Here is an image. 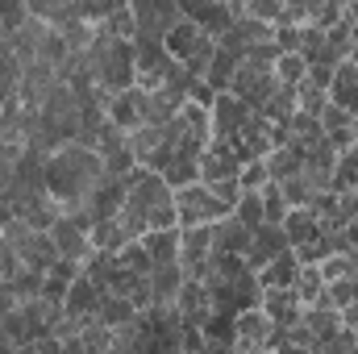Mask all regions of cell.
Listing matches in <instances>:
<instances>
[{
    "instance_id": "cell-1",
    "label": "cell",
    "mask_w": 358,
    "mask_h": 354,
    "mask_svg": "<svg viewBox=\"0 0 358 354\" xmlns=\"http://www.w3.org/2000/svg\"><path fill=\"white\" fill-rule=\"evenodd\" d=\"M104 176H108L104 159L96 150H88V146H80V142L46 155V192H50V200L63 213H80Z\"/></svg>"
},
{
    "instance_id": "cell-2",
    "label": "cell",
    "mask_w": 358,
    "mask_h": 354,
    "mask_svg": "<svg viewBox=\"0 0 358 354\" xmlns=\"http://www.w3.org/2000/svg\"><path fill=\"white\" fill-rule=\"evenodd\" d=\"M125 183H129V196H125V208H121L117 221L125 225V234H129L134 242L146 238V234H159V229H179L176 192L167 187V179L159 176V171L138 167Z\"/></svg>"
},
{
    "instance_id": "cell-3",
    "label": "cell",
    "mask_w": 358,
    "mask_h": 354,
    "mask_svg": "<svg viewBox=\"0 0 358 354\" xmlns=\"http://www.w3.org/2000/svg\"><path fill=\"white\" fill-rule=\"evenodd\" d=\"M88 59H92V71H96L100 92L117 96V92L138 88V59H134V42L113 38L104 21L96 25V38H92V46H88Z\"/></svg>"
},
{
    "instance_id": "cell-4",
    "label": "cell",
    "mask_w": 358,
    "mask_h": 354,
    "mask_svg": "<svg viewBox=\"0 0 358 354\" xmlns=\"http://www.w3.org/2000/svg\"><path fill=\"white\" fill-rule=\"evenodd\" d=\"M183 317L176 304H150L134 321V354H183Z\"/></svg>"
},
{
    "instance_id": "cell-5",
    "label": "cell",
    "mask_w": 358,
    "mask_h": 354,
    "mask_svg": "<svg viewBox=\"0 0 358 354\" xmlns=\"http://www.w3.org/2000/svg\"><path fill=\"white\" fill-rule=\"evenodd\" d=\"M225 217H234V208H229V204H221L204 183H192V187H179V192H176V221H179V229L217 225V221H225Z\"/></svg>"
},
{
    "instance_id": "cell-6",
    "label": "cell",
    "mask_w": 358,
    "mask_h": 354,
    "mask_svg": "<svg viewBox=\"0 0 358 354\" xmlns=\"http://www.w3.org/2000/svg\"><path fill=\"white\" fill-rule=\"evenodd\" d=\"M8 242H13V250H17V259L21 267H29V271H38V275H46L50 267L59 263V250H55V242H50V234H38V229H29L21 217H13L4 229H0Z\"/></svg>"
},
{
    "instance_id": "cell-7",
    "label": "cell",
    "mask_w": 358,
    "mask_h": 354,
    "mask_svg": "<svg viewBox=\"0 0 358 354\" xmlns=\"http://www.w3.org/2000/svg\"><path fill=\"white\" fill-rule=\"evenodd\" d=\"M50 242H55V250H59V259H71V263H88L92 255V217L88 208H80V213H63L59 217V225L50 229Z\"/></svg>"
},
{
    "instance_id": "cell-8",
    "label": "cell",
    "mask_w": 358,
    "mask_h": 354,
    "mask_svg": "<svg viewBox=\"0 0 358 354\" xmlns=\"http://www.w3.org/2000/svg\"><path fill=\"white\" fill-rule=\"evenodd\" d=\"M129 8H134V25H138L134 38H150V42H163L183 17L176 0H134Z\"/></svg>"
},
{
    "instance_id": "cell-9",
    "label": "cell",
    "mask_w": 358,
    "mask_h": 354,
    "mask_svg": "<svg viewBox=\"0 0 358 354\" xmlns=\"http://www.w3.org/2000/svg\"><path fill=\"white\" fill-rule=\"evenodd\" d=\"M279 88L275 80V67H255V63H242L234 84H229V96H238L250 113H263V104L271 100V92Z\"/></svg>"
},
{
    "instance_id": "cell-10",
    "label": "cell",
    "mask_w": 358,
    "mask_h": 354,
    "mask_svg": "<svg viewBox=\"0 0 358 354\" xmlns=\"http://www.w3.org/2000/svg\"><path fill=\"white\" fill-rule=\"evenodd\" d=\"M179 8L204 38H225L246 17V4H179Z\"/></svg>"
},
{
    "instance_id": "cell-11",
    "label": "cell",
    "mask_w": 358,
    "mask_h": 354,
    "mask_svg": "<svg viewBox=\"0 0 358 354\" xmlns=\"http://www.w3.org/2000/svg\"><path fill=\"white\" fill-rule=\"evenodd\" d=\"M250 117H255V113H250L238 96L221 92V96L213 100V142H225V146H229V142L250 125Z\"/></svg>"
},
{
    "instance_id": "cell-12",
    "label": "cell",
    "mask_w": 358,
    "mask_h": 354,
    "mask_svg": "<svg viewBox=\"0 0 358 354\" xmlns=\"http://www.w3.org/2000/svg\"><path fill=\"white\" fill-rule=\"evenodd\" d=\"M125 196H129V183L125 179H117V176H104L100 179V187L88 196V217H92V225H100V221H117L121 217V208H125Z\"/></svg>"
},
{
    "instance_id": "cell-13",
    "label": "cell",
    "mask_w": 358,
    "mask_h": 354,
    "mask_svg": "<svg viewBox=\"0 0 358 354\" xmlns=\"http://www.w3.org/2000/svg\"><path fill=\"white\" fill-rule=\"evenodd\" d=\"M238 176H242L238 155L225 142H208L204 155H200V183L213 187V183H229V179H238Z\"/></svg>"
},
{
    "instance_id": "cell-14",
    "label": "cell",
    "mask_w": 358,
    "mask_h": 354,
    "mask_svg": "<svg viewBox=\"0 0 358 354\" xmlns=\"http://www.w3.org/2000/svg\"><path fill=\"white\" fill-rule=\"evenodd\" d=\"M267 129H271V121L255 113V117H250V125H246V129H242V134H238V138L229 142V150L238 155V163H242V167H246V163H263V159L271 155V138H267Z\"/></svg>"
},
{
    "instance_id": "cell-15",
    "label": "cell",
    "mask_w": 358,
    "mask_h": 354,
    "mask_svg": "<svg viewBox=\"0 0 358 354\" xmlns=\"http://www.w3.org/2000/svg\"><path fill=\"white\" fill-rule=\"evenodd\" d=\"M104 117L125 134L142 129V92L129 88V92H117V96H104Z\"/></svg>"
},
{
    "instance_id": "cell-16",
    "label": "cell",
    "mask_w": 358,
    "mask_h": 354,
    "mask_svg": "<svg viewBox=\"0 0 358 354\" xmlns=\"http://www.w3.org/2000/svg\"><path fill=\"white\" fill-rule=\"evenodd\" d=\"M292 246H287V238H283V229L279 225H263V229H255V242H250V250H246V267L250 271H263L267 263H275L279 255H287Z\"/></svg>"
},
{
    "instance_id": "cell-17",
    "label": "cell",
    "mask_w": 358,
    "mask_h": 354,
    "mask_svg": "<svg viewBox=\"0 0 358 354\" xmlns=\"http://www.w3.org/2000/svg\"><path fill=\"white\" fill-rule=\"evenodd\" d=\"M263 313H267V321L275 330H292V325H300L304 304H300V296L292 288L287 292H263Z\"/></svg>"
},
{
    "instance_id": "cell-18",
    "label": "cell",
    "mask_w": 358,
    "mask_h": 354,
    "mask_svg": "<svg viewBox=\"0 0 358 354\" xmlns=\"http://www.w3.org/2000/svg\"><path fill=\"white\" fill-rule=\"evenodd\" d=\"M250 242H255V234L242 221H234V217H225V221L213 225V255H238V259H246Z\"/></svg>"
},
{
    "instance_id": "cell-19",
    "label": "cell",
    "mask_w": 358,
    "mask_h": 354,
    "mask_svg": "<svg viewBox=\"0 0 358 354\" xmlns=\"http://www.w3.org/2000/svg\"><path fill=\"white\" fill-rule=\"evenodd\" d=\"M271 325L267 313L263 309H255V313H242L238 317V354H255V351H267V338H271Z\"/></svg>"
},
{
    "instance_id": "cell-20",
    "label": "cell",
    "mask_w": 358,
    "mask_h": 354,
    "mask_svg": "<svg viewBox=\"0 0 358 354\" xmlns=\"http://www.w3.org/2000/svg\"><path fill=\"white\" fill-rule=\"evenodd\" d=\"M179 13H183V8H179ZM204 42H208V38H204V34H200V29L187 21V17H179V25L171 29V34H167V38H163L167 55H171L176 63H187V59H192V55H196ZM213 42H217V38H213Z\"/></svg>"
},
{
    "instance_id": "cell-21",
    "label": "cell",
    "mask_w": 358,
    "mask_h": 354,
    "mask_svg": "<svg viewBox=\"0 0 358 354\" xmlns=\"http://www.w3.org/2000/svg\"><path fill=\"white\" fill-rule=\"evenodd\" d=\"M96 309H100V292L92 288L88 275H80V279L71 283L67 300H63V313H67L71 321H84V325H88L92 317H96Z\"/></svg>"
},
{
    "instance_id": "cell-22",
    "label": "cell",
    "mask_w": 358,
    "mask_h": 354,
    "mask_svg": "<svg viewBox=\"0 0 358 354\" xmlns=\"http://www.w3.org/2000/svg\"><path fill=\"white\" fill-rule=\"evenodd\" d=\"M329 104L346 108L350 117H358V67L346 59L338 71H334V84H329Z\"/></svg>"
},
{
    "instance_id": "cell-23",
    "label": "cell",
    "mask_w": 358,
    "mask_h": 354,
    "mask_svg": "<svg viewBox=\"0 0 358 354\" xmlns=\"http://www.w3.org/2000/svg\"><path fill=\"white\" fill-rule=\"evenodd\" d=\"M255 275H259V288H263V292H287V288H296L300 263H296V255L287 250V255H279L275 263H267L263 271H255Z\"/></svg>"
},
{
    "instance_id": "cell-24",
    "label": "cell",
    "mask_w": 358,
    "mask_h": 354,
    "mask_svg": "<svg viewBox=\"0 0 358 354\" xmlns=\"http://www.w3.org/2000/svg\"><path fill=\"white\" fill-rule=\"evenodd\" d=\"M176 309H179V317H183V325H204V317H208V292H204V283L183 279V288H179V296H176Z\"/></svg>"
},
{
    "instance_id": "cell-25",
    "label": "cell",
    "mask_w": 358,
    "mask_h": 354,
    "mask_svg": "<svg viewBox=\"0 0 358 354\" xmlns=\"http://www.w3.org/2000/svg\"><path fill=\"white\" fill-rule=\"evenodd\" d=\"M96 321H100V325H108V330H125V325H134V321H138V309H134V300L104 292V296H100V309H96Z\"/></svg>"
},
{
    "instance_id": "cell-26",
    "label": "cell",
    "mask_w": 358,
    "mask_h": 354,
    "mask_svg": "<svg viewBox=\"0 0 358 354\" xmlns=\"http://www.w3.org/2000/svg\"><path fill=\"white\" fill-rule=\"evenodd\" d=\"M142 250L150 255V267H171L179 263V229H159V234H146L138 238Z\"/></svg>"
},
{
    "instance_id": "cell-27",
    "label": "cell",
    "mask_w": 358,
    "mask_h": 354,
    "mask_svg": "<svg viewBox=\"0 0 358 354\" xmlns=\"http://www.w3.org/2000/svg\"><path fill=\"white\" fill-rule=\"evenodd\" d=\"M279 229H283L287 246L296 250V246H304L308 238H317V234H321V221H317V217H313L308 208H292V213L283 217V225H279Z\"/></svg>"
},
{
    "instance_id": "cell-28",
    "label": "cell",
    "mask_w": 358,
    "mask_h": 354,
    "mask_svg": "<svg viewBox=\"0 0 358 354\" xmlns=\"http://www.w3.org/2000/svg\"><path fill=\"white\" fill-rule=\"evenodd\" d=\"M183 267L171 263V267H155L150 271V292H155V304H176L179 288H183Z\"/></svg>"
},
{
    "instance_id": "cell-29",
    "label": "cell",
    "mask_w": 358,
    "mask_h": 354,
    "mask_svg": "<svg viewBox=\"0 0 358 354\" xmlns=\"http://www.w3.org/2000/svg\"><path fill=\"white\" fill-rule=\"evenodd\" d=\"M263 167H267L271 183H287L292 176L304 171V155H300L296 146H287V150H271L267 159H263Z\"/></svg>"
},
{
    "instance_id": "cell-30",
    "label": "cell",
    "mask_w": 358,
    "mask_h": 354,
    "mask_svg": "<svg viewBox=\"0 0 358 354\" xmlns=\"http://www.w3.org/2000/svg\"><path fill=\"white\" fill-rule=\"evenodd\" d=\"M300 325H304V330L313 334V342L321 346V342H329V338L342 330V313H334V309H304Z\"/></svg>"
},
{
    "instance_id": "cell-31",
    "label": "cell",
    "mask_w": 358,
    "mask_h": 354,
    "mask_svg": "<svg viewBox=\"0 0 358 354\" xmlns=\"http://www.w3.org/2000/svg\"><path fill=\"white\" fill-rule=\"evenodd\" d=\"M200 334H204L208 346H238V317H229V313H208L204 325H200Z\"/></svg>"
},
{
    "instance_id": "cell-32",
    "label": "cell",
    "mask_w": 358,
    "mask_h": 354,
    "mask_svg": "<svg viewBox=\"0 0 358 354\" xmlns=\"http://www.w3.org/2000/svg\"><path fill=\"white\" fill-rule=\"evenodd\" d=\"M129 242H134V238L125 234V225H121V221H100V225H92V250L121 255Z\"/></svg>"
},
{
    "instance_id": "cell-33",
    "label": "cell",
    "mask_w": 358,
    "mask_h": 354,
    "mask_svg": "<svg viewBox=\"0 0 358 354\" xmlns=\"http://www.w3.org/2000/svg\"><path fill=\"white\" fill-rule=\"evenodd\" d=\"M117 271H121V259L117 255H104V250H96L88 263H84V275L92 279V288L104 296L108 288H113V279H117Z\"/></svg>"
},
{
    "instance_id": "cell-34",
    "label": "cell",
    "mask_w": 358,
    "mask_h": 354,
    "mask_svg": "<svg viewBox=\"0 0 358 354\" xmlns=\"http://www.w3.org/2000/svg\"><path fill=\"white\" fill-rule=\"evenodd\" d=\"M259 117H267L271 125H287V121L296 117V88H283V84H279V88L271 92V100L263 104Z\"/></svg>"
},
{
    "instance_id": "cell-35",
    "label": "cell",
    "mask_w": 358,
    "mask_h": 354,
    "mask_svg": "<svg viewBox=\"0 0 358 354\" xmlns=\"http://www.w3.org/2000/svg\"><path fill=\"white\" fill-rule=\"evenodd\" d=\"M159 146H163V129H155V125H142V129L129 134V150H134L138 167H146V163L159 155Z\"/></svg>"
},
{
    "instance_id": "cell-36",
    "label": "cell",
    "mask_w": 358,
    "mask_h": 354,
    "mask_svg": "<svg viewBox=\"0 0 358 354\" xmlns=\"http://www.w3.org/2000/svg\"><path fill=\"white\" fill-rule=\"evenodd\" d=\"M355 187H358V146H350L346 155H338V167H334V183H329V192L346 196V192H355Z\"/></svg>"
},
{
    "instance_id": "cell-37",
    "label": "cell",
    "mask_w": 358,
    "mask_h": 354,
    "mask_svg": "<svg viewBox=\"0 0 358 354\" xmlns=\"http://www.w3.org/2000/svg\"><path fill=\"white\" fill-rule=\"evenodd\" d=\"M296 296H300V304L304 309H313L321 296H325V279H321V271L317 267H300V275H296V288H292Z\"/></svg>"
},
{
    "instance_id": "cell-38",
    "label": "cell",
    "mask_w": 358,
    "mask_h": 354,
    "mask_svg": "<svg viewBox=\"0 0 358 354\" xmlns=\"http://www.w3.org/2000/svg\"><path fill=\"white\" fill-rule=\"evenodd\" d=\"M292 255H296L300 267H321L329 255H334V238H329V234H317V238H308L304 246H296Z\"/></svg>"
},
{
    "instance_id": "cell-39",
    "label": "cell",
    "mask_w": 358,
    "mask_h": 354,
    "mask_svg": "<svg viewBox=\"0 0 358 354\" xmlns=\"http://www.w3.org/2000/svg\"><path fill=\"white\" fill-rule=\"evenodd\" d=\"M234 221H242L250 234L263 229V225H267V217H263V196H259V192H242V200H238V208H234Z\"/></svg>"
},
{
    "instance_id": "cell-40",
    "label": "cell",
    "mask_w": 358,
    "mask_h": 354,
    "mask_svg": "<svg viewBox=\"0 0 358 354\" xmlns=\"http://www.w3.org/2000/svg\"><path fill=\"white\" fill-rule=\"evenodd\" d=\"M25 21H29V4H21V0H0V42H8Z\"/></svg>"
},
{
    "instance_id": "cell-41",
    "label": "cell",
    "mask_w": 358,
    "mask_h": 354,
    "mask_svg": "<svg viewBox=\"0 0 358 354\" xmlns=\"http://www.w3.org/2000/svg\"><path fill=\"white\" fill-rule=\"evenodd\" d=\"M304 76H308V63H304L300 55H279V63H275V80H279L283 88H300Z\"/></svg>"
},
{
    "instance_id": "cell-42",
    "label": "cell",
    "mask_w": 358,
    "mask_h": 354,
    "mask_svg": "<svg viewBox=\"0 0 358 354\" xmlns=\"http://www.w3.org/2000/svg\"><path fill=\"white\" fill-rule=\"evenodd\" d=\"M279 192H283V200H287V208H308V200L317 196V187L304 179V171L300 176H292L287 183H279Z\"/></svg>"
},
{
    "instance_id": "cell-43",
    "label": "cell",
    "mask_w": 358,
    "mask_h": 354,
    "mask_svg": "<svg viewBox=\"0 0 358 354\" xmlns=\"http://www.w3.org/2000/svg\"><path fill=\"white\" fill-rule=\"evenodd\" d=\"M259 196H263V217H267V225H283V217H287L292 208H287V200H283L279 183H267Z\"/></svg>"
},
{
    "instance_id": "cell-44",
    "label": "cell",
    "mask_w": 358,
    "mask_h": 354,
    "mask_svg": "<svg viewBox=\"0 0 358 354\" xmlns=\"http://www.w3.org/2000/svg\"><path fill=\"white\" fill-rule=\"evenodd\" d=\"M104 25H108L113 38H125V42H134V34H138V25H134V8H129V4H117V8L104 17Z\"/></svg>"
},
{
    "instance_id": "cell-45",
    "label": "cell",
    "mask_w": 358,
    "mask_h": 354,
    "mask_svg": "<svg viewBox=\"0 0 358 354\" xmlns=\"http://www.w3.org/2000/svg\"><path fill=\"white\" fill-rule=\"evenodd\" d=\"M8 283H13V292L21 296V304H25V300H38V296H42V275H38V271H29V267H21V271H17V275L8 279Z\"/></svg>"
},
{
    "instance_id": "cell-46",
    "label": "cell",
    "mask_w": 358,
    "mask_h": 354,
    "mask_svg": "<svg viewBox=\"0 0 358 354\" xmlns=\"http://www.w3.org/2000/svg\"><path fill=\"white\" fill-rule=\"evenodd\" d=\"M117 259H121V267H125V271H134V275H150V271H155V267H150V255L142 250V242H129Z\"/></svg>"
},
{
    "instance_id": "cell-47",
    "label": "cell",
    "mask_w": 358,
    "mask_h": 354,
    "mask_svg": "<svg viewBox=\"0 0 358 354\" xmlns=\"http://www.w3.org/2000/svg\"><path fill=\"white\" fill-rule=\"evenodd\" d=\"M321 129H325V138H329V134H342V129H355V117H350L346 108L329 104V108L321 113Z\"/></svg>"
},
{
    "instance_id": "cell-48",
    "label": "cell",
    "mask_w": 358,
    "mask_h": 354,
    "mask_svg": "<svg viewBox=\"0 0 358 354\" xmlns=\"http://www.w3.org/2000/svg\"><path fill=\"white\" fill-rule=\"evenodd\" d=\"M317 271H321V279H325V283H338V279H355V275H350V259H346V255H329V259L317 267Z\"/></svg>"
},
{
    "instance_id": "cell-49",
    "label": "cell",
    "mask_w": 358,
    "mask_h": 354,
    "mask_svg": "<svg viewBox=\"0 0 358 354\" xmlns=\"http://www.w3.org/2000/svg\"><path fill=\"white\" fill-rule=\"evenodd\" d=\"M238 183H242V192H263V187L271 183V176H267L263 163H246L242 176H238Z\"/></svg>"
},
{
    "instance_id": "cell-50",
    "label": "cell",
    "mask_w": 358,
    "mask_h": 354,
    "mask_svg": "<svg viewBox=\"0 0 358 354\" xmlns=\"http://www.w3.org/2000/svg\"><path fill=\"white\" fill-rule=\"evenodd\" d=\"M308 213H313L317 221H329V217L338 213V192H317V196L308 200Z\"/></svg>"
},
{
    "instance_id": "cell-51",
    "label": "cell",
    "mask_w": 358,
    "mask_h": 354,
    "mask_svg": "<svg viewBox=\"0 0 358 354\" xmlns=\"http://www.w3.org/2000/svg\"><path fill=\"white\" fill-rule=\"evenodd\" d=\"M21 271V259H17V250H13V242L0 234V279H13Z\"/></svg>"
},
{
    "instance_id": "cell-52",
    "label": "cell",
    "mask_w": 358,
    "mask_h": 354,
    "mask_svg": "<svg viewBox=\"0 0 358 354\" xmlns=\"http://www.w3.org/2000/svg\"><path fill=\"white\" fill-rule=\"evenodd\" d=\"M300 29H304V25H300ZM300 29H296V25L275 29V46H279V55H300Z\"/></svg>"
},
{
    "instance_id": "cell-53",
    "label": "cell",
    "mask_w": 358,
    "mask_h": 354,
    "mask_svg": "<svg viewBox=\"0 0 358 354\" xmlns=\"http://www.w3.org/2000/svg\"><path fill=\"white\" fill-rule=\"evenodd\" d=\"M179 346H183V354H200L204 346H208V342H204L200 325H183V342H179Z\"/></svg>"
},
{
    "instance_id": "cell-54",
    "label": "cell",
    "mask_w": 358,
    "mask_h": 354,
    "mask_svg": "<svg viewBox=\"0 0 358 354\" xmlns=\"http://www.w3.org/2000/svg\"><path fill=\"white\" fill-rule=\"evenodd\" d=\"M313 88H321V92H329V84H334V71L329 67H308V76H304Z\"/></svg>"
},
{
    "instance_id": "cell-55",
    "label": "cell",
    "mask_w": 358,
    "mask_h": 354,
    "mask_svg": "<svg viewBox=\"0 0 358 354\" xmlns=\"http://www.w3.org/2000/svg\"><path fill=\"white\" fill-rule=\"evenodd\" d=\"M34 351H38V354H63V338H42Z\"/></svg>"
},
{
    "instance_id": "cell-56",
    "label": "cell",
    "mask_w": 358,
    "mask_h": 354,
    "mask_svg": "<svg viewBox=\"0 0 358 354\" xmlns=\"http://www.w3.org/2000/svg\"><path fill=\"white\" fill-rule=\"evenodd\" d=\"M342 330H350V334H358V304H350V309H342Z\"/></svg>"
},
{
    "instance_id": "cell-57",
    "label": "cell",
    "mask_w": 358,
    "mask_h": 354,
    "mask_svg": "<svg viewBox=\"0 0 358 354\" xmlns=\"http://www.w3.org/2000/svg\"><path fill=\"white\" fill-rule=\"evenodd\" d=\"M342 238H346V246H350V250H358V217L346 225V229H342Z\"/></svg>"
},
{
    "instance_id": "cell-58",
    "label": "cell",
    "mask_w": 358,
    "mask_h": 354,
    "mask_svg": "<svg viewBox=\"0 0 358 354\" xmlns=\"http://www.w3.org/2000/svg\"><path fill=\"white\" fill-rule=\"evenodd\" d=\"M271 354H313V351H304V346H292V342H283V346H275Z\"/></svg>"
},
{
    "instance_id": "cell-59",
    "label": "cell",
    "mask_w": 358,
    "mask_h": 354,
    "mask_svg": "<svg viewBox=\"0 0 358 354\" xmlns=\"http://www.w3.org/2000/svg\"><path fill=\"white\" fill-rule=\"evenodd\" d=\"M346 259H350V275H358V250H350Z\"/></svg>"
},
{
    "instance_id": "cell-60",
    "label": "cell",
    "mask_w": 358,
    "mask_h": 354,
    "mask_svg": "<svg viewBox=\"0 0 358 354\" xmlns=\"http://www.w3.org/2000/svg\"><path fill=\"white\" fill-rule=\"evenodd\" d=\"M17 354H38V351H34V346H21V351H17Z\"/></svg>"
},
{
    "instance_id": "cell-61",
    "label": "cell",
    "mask_w": 358,
    "mask_h": 354,
    "mask_svg": "<svg viewBox=\"0 0 358 354\" xmlns=\"http://www.w3.org/2000/svg\"><path fill=\"white\" fill-rule=\"evenodd\" d=\"M234 354H238V351H234ZM255 354H271V351H255Z\"/></svg>"
}]
</instances>
